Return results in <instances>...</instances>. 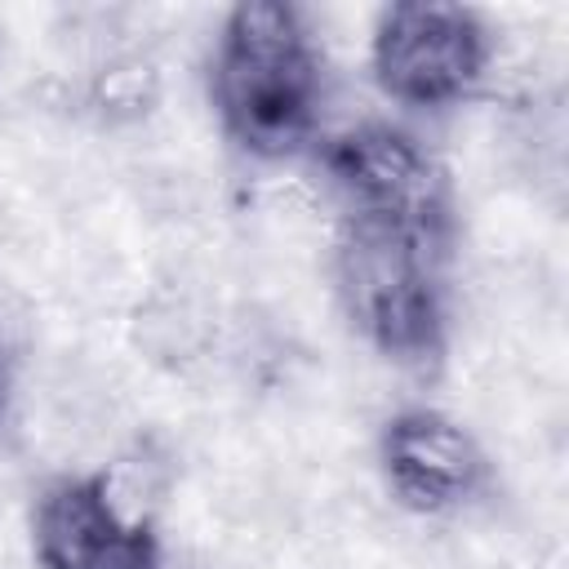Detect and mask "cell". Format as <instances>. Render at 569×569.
<instances>
[{
    "instance_id": "6da1fadb",
    "label": "cell",
    "mask_w": 569,
    "mask_h": 569,
    "mask_svg": "<svg viewBox=\"0 0 569 569\" xmlns=\"http://www.w3.org/2000/svg\"><path fill=\"white\" fill-rule=\"evenodd\" d=\"M209 107L222 138L249 160L276 164L316 142L325 71L307 13L284 0L227 9L209 53Z\"/></svg>"
},
{
    "instance_id": "7a4b0ae2",
    "label": "cell",
    "mask_w": 569,
    "mask_h": 569,
    "mask_svg": "<svg viewBox=\"0 0 569 569\" xmlns=\"http://www.w3.org/2000/svg\"><path fill=\"white\" fill-rule=\"evenodd\" d=\"M449 240L453 231L436 227L342 218L333 293L378 356L396 365L440 360L449 338Z\"/></svg>"
},
{
    "instance_id": "3957f363",
    "label": "cell",
    "mask_w": 569,
    "mask_h": 569,
    "mask_svg": "<svg viewBox=\"0 0 569 569\" xmlns=\"http://www.w3.org/2000/svg\"><path fill=\"white\" fill-rule=\"evenodd\" d=\"M493 58L498 40L489 22L467 4H387L369 31V71L382 98L422 116L471 102L485 89Z\"/></svg>"
},
{
    "instance_id": "277c9868",
    "label": "cell",
    "mask_w": 569,
    "mask_h": 569,
    "mask_svg": "<svg viewBox=\"0 0 569 569\" xmlns=\"http://www.w3.org/2000/svg\"><path fill=\"white\" fill-rule=\"evenodd\" d=\"M320 164L342 196L347 218L453 231L449 178L413 129L396 120H360L325 142Z\"/></svg>"
},
{
    "instance_id": "5b68a950",
    "label": "cell",
    "mask_w": 569,
    "mask_h": 569,
    "mask_svg": "<svg viewBox=\"0 0 569 569\" xmlns=\"http://www.w3.org/2000/svg\"><path fill=\"white\" fill-rule=\"evenodd\" d=\"M27 533L36 569H160L156 520L138 516L102 467L44 480Z\"/></svg>"
},
{
    "instance_id": "8992f818",
    "label": "cell",
    "mask_w": 569,
    "mask_h": 569,
    "mask_svg": "<svg viewBox=\"0 0 569 569\" xmlns=\"http://www.w3.org/2000/svg\"><path fill=\"white\" fill-rule=\"evenodd\" d=\"M378 471L391 498L418 516H449L489 485V453L445 409H396L378 431Z\"/></svg>"
},
{
    "instance_id": "52a82bcc",
    "label": "cell",
    "mask_w": 569,
    "mask_h": 569,
    "mask_svg": "<svg viewBox=\"0 0 569 569\" xmlns=\"http://www.w3.org/2000/svg\"><path fill=\"white\" fill-rule=\"evenodd\" d=\"M129 333H133V347L160 365V369H191L200 360H209L213 342H218V325H213V311L191 293V289H178V284H156L138 307H133V320H129Z\"/></svg>"
},
{
    "instance_id": "ba28073f",
    "label": "cell",
    "mask_w": 569,
    "mask_h": 569,
    "mask_svg": "<svg viewBox=\"0 0 569 569\" xmlns=\"http://www.w3.org/2000/svg\"><path fill=\"white\" fill-rule=\"evenodd\" d=\"M164 98V71L160 62L138 44H111L93 58L80 84L84 116L102 129H129L142 124Z\"/></svg>"
},
{
    "instance_id": "9c48e42d",
    "label": "cell",
    "mask_w": 569,
    "mask_h": 569,
    "mask_svg": "<svg viewBox=\"0 0 569 569\" xmlns=\"http://www.w3.org/2000/svg\"><path fill=\"white\" fill-rule=\"evenodd\" d=\"M13 396H18V356H13L9 338L0 333V427L13 413Z\"/></svg>"
}]
</instances>
